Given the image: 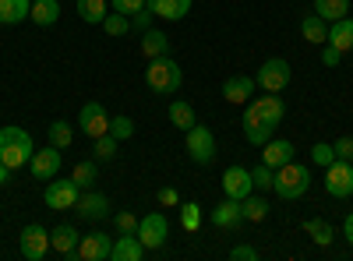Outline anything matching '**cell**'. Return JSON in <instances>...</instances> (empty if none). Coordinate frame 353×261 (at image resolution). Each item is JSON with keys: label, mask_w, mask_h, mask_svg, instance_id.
Segmentation results:
<instances>
[{"label": "cell", "mask_w": 353, "mask_h": 261, "mask_svg": "<svg viewBox=\"0 0 353 261\" xmlns=\"http://www.w3.org/2000/svg\"><path fill=\"white\" fill-rule=\"evenodd\" d=\"M32 152H36V145H32V138H28L25 127H18V124L0 127V163H4L11 173L21 169V166H28Z\"/></svg>", "instance_id": "6da1fadb"}, {"label": "cell", "mask_w": 353, "mask_h": 261, "mask_svg": "<svg viewBox=\"0 0 353 261\" xmlns=\"http://www.w3.org/2000/svg\"><path fill=\"white\" fill-rule=\"evenodd\" d=\"M145 85H149L152 92H159V96H173L184 85V71H181V64H176L170 53L156 56V61H149V67H145Z\"/></svg>", "instance_id": "7a4b0ae2"}, {"label": "cell", "mask_w": 353, "mask_h": 261, "mask_svg": "<svg viewBox=\"0 0 353 261\" xmlns=\"http://www.w3.org/2000/svg\"><path fill=\"white\" fill-rule=\"evenodd\" d=\"M307 187H311V169H307V166H301V163H293V159H290L286 166L276 169L272 191H276L283 201H297V198H304Z\"/></svg>", "instance_id": "3957f363"}, {"label": "cell", "mask_w": 353, "mask_h": 261, "mask_svg": "<svg viewBox=\"0 0 353 261\" xmlns=\"http://www.w3.org/2000/svg\"><path fill=\"white\" fill-rule=\"evenodd\" d=\"M184 134H188V138H184V149H188L191 163L212 166V163H216V134L205 127V124H194V127L184 131Z\"/></svg>", "instance_id": "277c9868"}, {"label": "cell", "mask_w": 353, "mask_h": 261, "mask_svg": "<svg viewBox=\"0 0 353 261\" xmlns=\"http://www.w3.org/2000/svg\"><path fill=\"white\" fill-rule=\"evenodd\" d=\"M254 85L261 92H283V89H290V64L283 61V56H269V61L258 67Z\"/></svg>", "instance_id": "5b68a950"}, {"label": "cell", "mask_w": 353, "mask_h": 261, "mask_svg": "<svg viewBox=\"0 0 353 261\" xmlns=\"http://www.w3.org/2000/svg\"><path fill=\"white\" fill-rule=\"evenodd\" d=\"M18 251L25 261H43L50 254V229L39 226V222H28L18 237Z\"/></svg>", "instance_id": "8992f818"}, {"label": "cell", "mask_w": 353, "mask_h": 261, "mask_svg": "<svg viewBox=\"0 0 353 261\" xmlns=\"http://www.w3.org/2000/svg\"><path fill=\"white\" fill-rule=\"evenodd\" d=\"M138 240L145 244V251H159L170 240V222L163 212H149L145 219H138Z\"/></svg>", "instance_id": "52a82bcc"}, {"label": "cell", "mask_w": 353, "mask_h": 261, "mask_svg": "<svg viewBox=\"0 0 353 261\" xmlns=\"http://www.w3.org/2000/svg\"><path fill=\"white\" fill-rule=\"evenodd\" d=\"M81 198V187L68 177V180H50L46 184V191H43V201H46V209H53V212H64V209H74V201Z\"/></svg>", "instance_id": "ba28073f"}, {"label": "cell", "mask_w": 353, "mask_h": 261, "mask_svg": "<svg viewBox=\"0 0 353 261\" xmlns=\"http://www.w3.org/2000/svg\"><path fill=\"white\" fill-rule=\"evenodd\" d=\"M78 127H81V134L85 138H103V134H110V113H106V106L103 103H85L81 106V113H78Z\"/></svg>", "instance_id": "9c48e42d"}, {"label": "cell", "mask_w": 353, "mask_h": 261, "mask_svg": "<svg viewBox=\"0 0 353 261\" xmlns=\"http://www.w3.org/2000/svg\"><path fill=\"white\" fill-rule=\"evenodd\" d=\"M325 191L332 198H350L353 194V163L350 159H336L332 166H325Z\"/></svg>", "instance_id": "30bf717a"}, {"label": "cell", "mask_w": 353, "mask_h": 261, "mask_svg": "<svg viewBox=\"0 0 353 261\" xmlns=\"http://www.w3.org/2000/svg\"><path fill=\"white\" fill-rule=\"evenodd\" d=\"M64 159H61V149L57 145H46V149H36L32 159H28V169H32L36 180H53L57 173H61Z\"/></svg>", "instance_id": "8fae6325"}, {"label": "cell", "mask_w": 353, "mask_h": 261, "mask_svg": "<svg viewBox=\"0 0 353 261\" xmlns=\"http://www.w3.org/2000/svg\"><path fill=\"white\" fill-rule=\"evenodd\" d=\"M74 216L85 219V222H99V219H106V216H110V198H106L103 191H92V187H88V191L74 201Z\"/></svg>", "instance_id": "7c38bea8"}, {"label": "cell", "mask_w": 353, "mask_h": 261, "mask_svg": "<svg viewBox=\"0 0 353 261\" xmlns=\"http://www.w3.org/2000/svg\"><path fill=\"white\" fill-rule=\"evenodd\" d=\"M241 124H244V138H248L251 145H258V149H261L269 138H276V124L265 121L251 103H248V109H244V121H241Z\"/></svg>", "instance_id": "4fadbf2b"}, {"label": "cell", "mask_w": 353, "mask_h": 261, "mask_svg": "<svg viewBox=\"0 0 353 261\" xmlns=\"http://www.w3.org/2000/svg\"><path fill=\"white\" fill-rule=\"evenodd\" d=\"M110 251H113V237L110 233H88V237H81L78 240V254L74 258H85V261H106L110 258Z\"/></svg>", "instance_id": "5bb4252c"}, {"label": "cell", "mask_w": 353, "mask_h": 261, "mask_svg": "<svg viewBox=\"0 0 353 261\" xmlns=\"http://www.w3.org/2000/svg\"><path fill=\"white\" fill-rule=\"evenodd\" d=\"M223 191H226V198H237V201H244V198L254 191L251 169H244V166H230V169L223 173Z\"/></svg>", "instance_id": "9a60e30c"}, {"label": "cell", "mask_w": 353, "mask_h": 261, "mask_svg": "<svg viewBox=\"0 0 353 261\" xmlns=\"http://www.w3.org/2000/svg\"><path fill=\"white\" fill-rule=\"evenodd\" d=\"M254 89H258L254 78H248V74H233V78L223 81V99H226L230 106H244V103H251Z\"/></svg>", "instance_id": "2e32d148"}, {"label": "cell", "mask_w": 353, "mask_h": 261, "mask_svg": "<svg viewBox=\"0 0 353 261\" xmlns=\"http://www.w3.org/2000/svg\"><path fill=\"white\" fill-rule=\"evenodd\" d=\"M78 240H81V233H78L74 226H68V222L50 229V251H57L61 258H74L78 254Z\"/></svg>", "instance_id": "e0dca14e"}, {"label": "cell", "mask_w": 353, "mask_h": 261, "mask_svg": "<svg viewBox=\"0 0 353 261\" xmlns=\"http://www.w3.org/2000/svg\"><path fill=\"white\" fill-rule=\"evenodd\" d=\"M145 254V244L138 240V233H117V240H113V251H110V258L113 261H141Z\"/></svg>", "instance_id": "ac0fdd59"}, {"label": "cell", "mask_w": 353, "mask_h": 261, "mask_svg": "<svg viewBox=\"0 0 353 261\" xmlns=\"http://www.w3.org/2000/svg\"><path fill=\"white\" fill-rule=\"evenodd\" d=\"M293 141H283V138H269L261 145V163L265 166H272V169H279V166H286L290 159H293Z\"/></svg>", "instance_id": "d6986e66"}, {"label": "cell", "mask_w": 353, "mask_h": 261, "mask_svg": "<svg viewBox=\"0 0 353 261\" xmlns=\"http://www.w3.org/2000/svg\"><path fill=\"white\" fill-rule=\"evenodd\" d=\"M241 222H244V212H241L237 198H223L212 209V226H219V229H237Z\"/></svg>", "instance_id": "ffe728a7"}, {"label": "cell", "mask_w": 353, "mask_h": 261, "mask_svg": "<svg viewBox=\"0 0 353 261\" xmlns=\"http://www.w3.org/2000/svg\"><path fill=\"white\" fill-rule=\"evenodd\" d=\"M251 106H254V109H258V113H261V117L269 121V124H276V127H279V124L286 121V103H283V96H279V92L258 96V99H254Z\"/></svg>", "instance_id": "44dd1931"}, {"label": "cell", "mask_w": 353, "mask_h": 261, "mask_svg": "<svg viewBox=\"0 0 353 261\" xmlns=\"http://www.w3.org/2000/svg\"><path fill=\"white\" fill-rule=\"evenodd\" d=\"M57 18H61V0H32L28 8V21H36L39 28L57 25Z\"/></svg>", "instance_id": "7402d4cb"}, {"label": "cell", "mask_w": 353, "mask_h": 261, "mask_svg": "<svg viewBox=\"0 0 353 261\" xmlns=\"http://www.w3.org/2000/svg\"><path fill=\"white\" fill-rule=\"evenodd\" d=\"M329 46H336L343 56L353 50V18H350V14L329 25Z\"/></svg>", "instance_id": "603a6c76"}, {"label": "cell", "mask_w": 353, "mask_h": 261, "mask_svg": "<svg viewBox=\"0 0 353 261\" xmlns=\"http://www.w3.org/2000/svg\"><path fill=\"white\" fill-rule=\"evenodd\" d=\"M141 53H145V61L166 56L170 53V36L159 32V28H145V32H141Z\"/></svg>", "instance_id": "cb8c5ba5"}, {"label": "cell", "mask_w": 353, "mask_h": 261, "mask_svg": "<svg viewBox=\"0 0 353 261\" xmlns=\"http://www.w3.org/2000/svg\"><path fill=\"white\" fill-rule=\"evenodd\" d=\"M149 11L156 18H166V21H181L191 11V0H149Z\"/></svg>", "instance_id": "d4e9b609"}, {"label": "cell", "mask_w": 353, "mask_h": 261, "mask_svg": "<svg viewBox=\"0 0 353 261\" xmlns=\"http://www.w3.org/2000/svg\"><path fill=\"white\" fill-rule=\"evenodd\" d=\"M166 113H170V124H173L176 131H191V127L198 124V113H194V106H191V103H184V99H173Z\"/></svg>", "instance_id": "484cf974"}, {"label": "cell", "mask_w": 353, "mask_h": 261, "mask_svg": "<svg viewBox=\"0 0 353 261\" xmlns=\"http://www.w3.org/2000/svg\"><path fill=\"white\" fill-rule=\"evenodd\" d=\"M301 36H304L307 43H314V46H325V43H329V21L321 18V14H307V18L301 21Z\"/></svg>", "instance_id": "4316f807"}, {"label": "cell", "mask_w": 353, "mask_h": 261, "mask_svg": "<svg viewBox=\"0 0 353 261\" xmlns=\"http://www.w3.org/2000/svg\"><path fill=\"white\" fill-rule=\"evenodd\" d=\"M32 0H0V25H21L28 21Z\"/></svg>", "instance_id": "83f0119b"}, {"label": "cell", "mask_w": 353, "mask_h": 261, "mask_svg": "<svg viewBox=\"0 0 353 261\" xmlns=\"http://www.w3.org/2000/svg\"><path fill=\"white\" fill-rule=\"evenodd\" d=\"M110 4H106V0H78V18L85 21V25H103L106 21V11Z\"/></svg>", "instance_id": "f1b7e54d"}, {"label": "cell", "mask_w": 353, "mask_h": 261, "mask_svg": "<svg viewBox=\"0 0 353 261\" xmlns=\"http://www.w3.org/2000/svg\"><path fill=\"white\" fill-rule=\"evenodd\" d=\"M241 212H244V222H265L269 219V201L265 198H258L254 191L241 201Z\"/></svg>", "instance_id": "f546056e"}, {"label": "cell", "mask_w": 353, "mask_h": 261, "mask_svg": "<svg viewBox=\"0 0 353 261\" xmlns=\"http://www.w3.org/2000/svg\"><path fill=\"white\" fill-rule=\"evenodd\" d=\"M304 229H307V237H311L318 247H329V244L336 240V229H332V222H329V219H307V222H304Z\"/></svg>", "instance_id": "4dcf8cb0"}, {"label": "cell", "mask_w": 353, "mask_h": 261, "mask_svg": "<svg viewBox=\"0 0 353 261\" xmlns=\"http://www.w3.org/2000/svg\"><path fill=\"white\" fill-rule=\"evenodd\" d=\"M71 180L81 187V191H88L96 180H99V166H96V159H81L74 169H71Z\"/></svg>", "instance_id": "1f68e13d"}, {"label": "cell", "mask_w": 353, "mask_h": 261, "mask_svg": "<svg viewBox=\"0 0 353 261\" xmlns=\"http://www.w3.org/2000/svg\"><path fill=\"white\" fill-rule=\"evenodd\" d=\"M350 11V0H314V14H321L325 21H339Z\"/></svg>", "instance_id": "d6a6232c"}, {"label": "cell", "mask_w": 353, "mask_h": 261, "mask_svg": "<svg viewBox=\"0 0 353 261\" xmlns=\"http://www.w3.org/2000/svg\"><path fill=\"white\" fill-rule=\"evenodd\" d=\"M46 134H50V145H57L61 152H64V149H71V141H74V127H71L68 121H53Z\"/></svg>", "instance_id": "836d02e7"}, {"label": "cell", "mask_w": 353, "mask_h": 261, "mask_svg": "<svg viewBox=\"0 0 353 261\" xmlns=\"http://www.w3.org/2000/svg\"><path fill=\"white\" fill-rule=\"evenodd\" d=\"M117 152H121V141H117L113 134H103V138L92 141V159L96 163H110Z\"/></svg>", "instance_id": "e575fe53"}, {"label": "cell", "mask_w": 353, "mask_h": 261, "mask_svg": "<svg viewBox=\"0 0 353 261\" xmlns=\"http://www.w3.org/2000/svg\"><path fill=\"white\" fill-rule=\"evenodd\" d=\"M103 32H106V36H113V39L128 36V32H131V18H128V14H121V11H110V14H106V21H103Z\"/></svg>", "instance_id": "d590c367"}, {"label": "cell", "mask_w": 353, "mask_h": 261, "mask_svg": "<svg viewBox=\"0 0 353 261\" xmlns=\"http://www.w3.org/2000/svg\"><path fill=\"white\" fill-rule=\"evenodd\" d=\"M181 226L188 229V233H194V229L201 226V205L198 201H184L181 205Z\"/></svg>", "instance_id": "8d00e7d4"}, {"label": "cell", "mask_w": 353, "mask_h": 261, "mask_svg": "<svg viewBox=\"0 0 353 261\" xmlns=\"http://www.w3.org/2000/svg\"><path fill=\"white\" fill-rule=\"evenodd\" d=\"M311 163L321 166V169L332 166V163H336V149H332V145H325V141H314V145H311Z\"/></svg>", "instance_id": "74e56055"}, {"label": "cell", "mask_w": 353, "mask_h": 261, "mask_svg": "<svg viewBox=\"0 0 353 261\" xmlns=\"http://www.w3.org/2000/svg\"><path fill=\"white\" fill-rule=\"evenodd\" d=\"M251 180H254V191H272V180H276V169L272 166H254L251 169Z\"/></svg>", "instance_id": "f35d334b"}, {"label": "cell", "mask_w": 353, "mask_h": 261, "mask_svg": "<svg viewBox=\"0 0 353 261\" xmlns=\"http://www.w3.org/2000/svg\"><path fill=\"white\" fill-rule=\"evenodd\" d=\"M110 134H113L117 141H128V138L134 134V121H131V117H110Z\"/></svg>", "instance_id": "ab89813d"}, {"label": "cell", "mask_w": 353, "mask_h": 261, "mask_svg": "<svg viewBox=\"0 0 353 261\" xmlns=\"http://www.w3.org/2000/svg\"><path fill=\"white\" fill-rule=\"evenodd\" d=\"M113 226H117V233H138V216L134 212H117Z\"/></svg>", "instance_id": "60d3db41"}, {"label": "cell", "mask_w": 353, "mask_h": 261, "mask_svg": "<svg viewBox=\"0 0 353 261\" xmlns=\"http://www.w3.org/2000/svg\"><path fill=\"white\" fill-rule=\"evenodd\" d=\"M110 8L121 11V14H128V18H134L141 8H149V0H110Z\"/></svg>", "instance_id": "b9f144b4"}, {"label": "cell", "mask_w": 353, "mask_h": 261, "mask_svg": "<svg viewBox=\"0 0 353 261\" xmlns=\"http://www.w3.org/2000/svg\"><path fill=\"white\" fill-rule=\"evenodd\" d=\"M159 205H166V209H176L181 205V194H176V187H159Z\"/></svg>", "instance_id": "7bdbcfd3"}, {"label": "cell", "mask_w": 353, "mask_h": 261, "mask_svg": "<svg viewBox=\"0 0 353 261\" xmlns=\"http://www.w3.org/2000/svg\"><path fill=\"white\" fill-rule=\"evenodd\" d=\"M230 258H233V261H258V251H254L251 244H237V247L230 251Z\"/></svg>", "instance_id": "ee69618b"}, {"label": "cell", "mask_w": 353, "mask_h": 261, "mask_svg": "<svg viewBox=\"0 0 353 261\" xmlns=\"http://www.w3.org/2000/svg\"><path fill=\"white\" fill-rule=\"evenodd\" d=\"M152 18H156V14H152L149 8H141V11H138V14L131 18V28H138V32H145V28H152Z\"/></svg>", "instance_id": "f6af8a7d"}, {"label": "cell", "mask_w": 353, "mask_h": 261, "mask_svg": "<svg viewBox=\"0 0 353 261\" xmlns=\"http://www.w3.org/2000/svg\"><path fill=\"white\" fill-rule=\"evenodd\" d=\"M339 61H343V53H339L336 46H329V43L321 46V64H325V67H336Z\"/></svg>", "instance_id": "bcb514c9"}, {"label": "cell", "mask_w": 353, "mask_h": 261, "mask_svg": "<svg viewBox=\"0 0 353 261\" xmlns=\"http://www.w3.org/2000/svg\"><path fill=\"white\" fill-rule=\"evenodd\" d=\"M332 149H336V159H353V138H339Z\"/></svg>", "instance_id": "7dc6e473"}, {"label": "cell", "mask_w": 353, "mask_h": 261, "mask_svg": "<svg viewBox=\"0 0 353 261\" xmlns=\"http://www.w3.org/2000/svg\"><path fill=\"white\" fill-rule=\"evenodd\" d=\"M343 233H346V244L353 247V212L346 216V226H343Z\"/></svg>", "instance_id": "c3c4849f"}, {"label": "cell", "mask_w": 353, "mask_h": 261, "mask_svg": "<svg viewBox=\"0 0 353 261\" xmlns=\"http://www.w3.org/2000/svg\"><path fill=\"white\" fill-rule=\"evenodd\" d=\"M8 180H11V169H8V166H4V163H0V187H4V184H8Z\"/></svg>", "instance_id": "681fc988"}, {"label": "cell", "mask_w": 353, "mask_h": 261, "mask_svg": "<svg viewBox=\"0 0 353 261\" xmlns=\"http://www.w3.org/2000/svg\"><path fill=\"white\" fill-rule=\"evenodd\" d=\"M350 163H353V159H350Z\"/></svg>", "instance_id": "f907efd6"}]
</instances>
